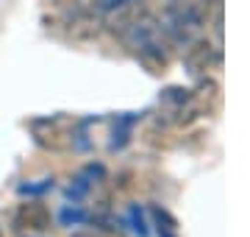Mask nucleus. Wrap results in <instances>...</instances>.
Returning <instances> with one entry per match:
<instances>
[{
    "mask_svg": "<svg viewBox=\"0 0 250 237\" xmlns=\"http://www.w3.org/2000/svg\"><path fill=\"white\" fill-rule=\"evenodd\" d=\"M0 237H3V232H0Z\"/></svg>",
    "mask_w": 250,
    "mask_h": 237,
    "instance_id": "obj_5",
    "label": "nucleus"
},
{
    "mask_svg": "<svg viewBox=\"0 0 250 237\" xmlns=\"http://www.w3.org/2000/svg\"><path fill=\"white\" fill-rule=\"evenodd\" d=\"M220 45L208 42L206 37H195L189 39L187 47H184V67H187L189 75H206L208 70H214L220 64Z\"/></svg>",
    "mask_w": 250,
    "mask_h": 237,
    "instance_id": "obj_3",
    "label": "nucleus"
},
{
    "mask_svg": "<svg viewBox=\"0 0 250 237\" xmlns=\"http://www.w3.org/2000/svg\"><path fill=\"white\" fill-rule=\"evenodd\" d=\"M70 237H111L106 232H92V229H81V232H72Z\"/></svg>",
    "mask_w": 250,
    "mask_h": 237,
    "instance_id": "obj_4",
    "label": "nucleus"
},
{
    "mask_svg": "<svg viewBox=\"0 0 250 237\" xmlns=\"http://www.w3.org/2000/svg\"><path fill=\"white\" fill-rule=\"evenodd\" d=\"M11 226H14V232H22V235H42L53 226V212L45 201H22L14 210Z\"/></svg>",
    "mask_w": 250,
    "mask_h": 237,
    "instance_id": "obj_2",
    "label": "nucleus"
},
{
    "mask_svg": "<svg viewBox=\"0 0 250 237\" xmlns=\"http://www.w3.org/2000/svg\"><path fill=\"white\" fill-rule=\"evenodd\" d=\"M28 131L45 151H70L81 137V123L70 115H45L28 120Z\"/></svg>",
    "mask_w": 250,
    "mask_h": 237,
    "instance_id": "obj_1",
    "label": "nucleus"
}]
</instances>
